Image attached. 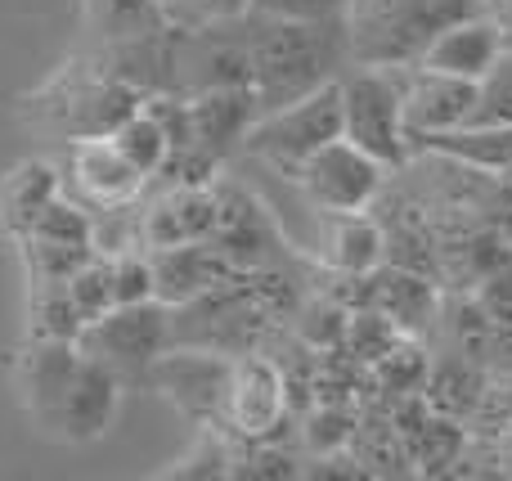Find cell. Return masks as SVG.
I'll return each instance as SVG.
<instances>
[{
    "label": "cell",
    "instance_id": "obj_1",
    "mask_svg": "<svg viewBox=\"0 0 512 481\" xmlns=\"http://www.w3.org/2000/svg\"><path fill=\"white\" fill-rule=\"evenodd\" d=\"M122 378L77 338H27L14 360V396L45 441L95 446L122 410Z\"/></svg>",
    "mask_w": 512,
    "mask_h": 481
},
{
    "label": "cell",
    "instance_id": "obj_2",
    "mask_svg": "<svg viewBox=\"0 0 512 481\" xmlns=\"http://www.w3.org/2000/svg\"><path fill=\"white\" fill-rule=\"evenodd\" d=\"M243 32H248V86L261 113L337 81V68L351 59L346 18L301 23L243 9Z\"/></svg>",
    "mask_w": 512,
    "mask_h": 481
},
{
    "label": "cell",
    "instance_id": "obj_3",
    "mask_svg": "<svg viewBox=\"0 0 512 481\" xmlns=\"http://www.w3.org/2000/svg\"><path fill=\"white\" fill-rule=\"evenodd\" d=\"M477 0H351V63L409 68L441 27L477 14Z\"/></svg>",
    "mask_w": 512,
    "mask_h": 481
},
{
    "label": "cell",
    "instance_id": "obj_4",
    "mask_svg": "<svg viewBox=\"0 0 512 481\" xmlns=\"http://www.w3.org/2000/svg\"><path fill=\"white\" fill-rule=\"evenodd\" d=\"M342 95V140L378 158L387 171L409 162V131H405V68H369L355 63V72L337 77Z\"/></svg>",
    "mask_w": 512,
    "mask_h": 481
},
{
    "label": "cell",
    "instance_id": "obj_5",
    "mask_svg": "<svg viewBox=\"0 0 512 481\" xmlns=\"http://www.w3.org/2000/svg\"><path fill=\"white\" fill-rule=\"evenodd\" d=\"M77 342L99 365L113 369L122 378V387H144L149 369L176 347V320H171V306L149 297V302L113 306L99 320L81 324Z\"/></svg>",
    "mask_w": 512,
    "mask_h": 481
},
{
    "label": "cell",
    "instance_id": "obj_6",
    "mask_svg": "<svg viewBox=\"0 0 512 481\" xmlns=\"http://www.w3.org/2000/svg\"><path fill=\"white\" fill-rule=\"evenodd\" d=\"M337 135H342V95H337V81H328L310 95L256 113L252 131L243 135V153L292 176L319 144L337 140Z\"/></svg>",
    "mask_w": 512,
    "mask_h": 481
},
{
    "label": "cell",
    "instance_id": "obj_7",
    "mask_svg": "<svg viewBox=\"0 0 512 481\" xmlns=\"http://www.w3.org/2000/svg\"><path fill=\"white\" fill-rule=\"evenodd\" d=\"M387 176L391 171L378 158H369L364 149H355L351 140L337 135V140L319 144L288 180H297L306 203L324 216V212H369L378 203Z\"/></svg>",
    "mask_w": 512,
    "mask_h": 481
},
{
    "label": "cell",
    "instance_id": "obj_8",
    "mask_svg": "<svg viewBox=\"0 0 512 481\" xmlns=\"http://www.w3.org/2000/svg\"><path fill=\"white\" fill-rule=\"evenodd\" d=\"M63 185L86 212H113V207H135L149 176L117 149L113 135H77L68 140Z\"/></svg>",
    "mask_w": 512,
    "mask_h": 481
},
{
    "label": "cell",
    "instance_id": "obj_9",
    "mask_svg": "<svg viewBox=\"0 0 512 481\" xmlns=\"http://www.w3.org/2000/svg\"><path fill=\"white\" fill-rule=\"evenodd\" d=\"M288 414V387L283 374L270 356H234L230 360V378H225V405H221V423L243 441H270L283 428Z\"/></svg>",
    "mask_w": 512,
    "mask_h": 481
},
{
    "label": "cell",
    "instance_id": "obj_10",
    "mask_svg": "<svg viewBox=\"0 0 512 481\" xmlns=\"http://www.w3.org/2000/svg\"><path fill=\"white\" fill-rule=\"evenodd\" d=\"M230 360L234 356H221V351H180V347H171L167 356L149 369V383L158 387L185 419H194L198 428H207V423H221Z\"/></svg>",
    "mask_w": 512,
    "mask_h": 481
},
{
    "label": "cell",
    "instance_id": "obj_11",
    "mask_svg": "<svg viewBox=\"0 0 512 481\" xmlns=\"http://www.w3.org/2000/svg\"><path fill=\"white\" fill-rule=\"evenodd\" d=\"M149 261H153V297L162 306H171V311L194 306L207 293H221L234 279V261L212 239L158 248V252H149Z\"/></svg>",
    "mask_w": 512,
    "mask_h": 481
},
{
    "label": "cell",
    "instance_id": "obj_12",
    "mask_svg": "<svg viewBox=\"0 0 512 481\" xmlns=\"http://www.w3.org/2000/svg\"><path fill=\"white\" fill-rule=\"evenodd\" d=\"M216 221H221V194L212 185H167L149 203V212H140L144 252L203 243L216 234Z\"/></svg>",
    "mask_w": 512,
    "mask_h": 481
},
{
    "label": "cell",
    "instance_id": "obj_13",
    "mask_svg": "<svg viewBox=\"0 0 512 481\" xmlns=\"http://www.w3.org/2000/svg\"><path fill=\"white\" fill-rule=\"evenodd\" d=\"M185 104H189V144L212 153L216 162L234 158L243 149V135L252 131L256 113H261L252 86L194 90V95H185Z\"/></svg>",
    "mask_w": 512,
    "mask_h": 481
},
{
    "label": "cell",
    "instance_id": "obj_14",
    "mask_svg": "<svg viewBox=\"0 0 512 481\" xmlns=\"http://www.w3.org/2000/svg\"><path fill=\"white\" fill-rule=\"evenodd\" d=\"M504 45H508L504 41V27L477 9V14L454 18L450 27H441V32L423 45V54L414 59V68H432V72H445V77L477 81L481 72L499 59V50H504Z\"/></svg>",
    "mask_w": 512,
    "mask_h": 481
},
{
    "label": "cell",
    "instance_id": "obj_15",
    "mask_svg": "<svg viewBox=\"0 0 512 481\" xmlns=\"http://www.w3.org/2000/svg\"><path fill=\"white\" fill-rule=\"evenodd\" d=\"M472 95L477 81L463 77H445L432 68H405V131L414 135H432V131H454L468 122L472 113Z\"/></svg>",
    "mask_w": 512,
    "mask_h": 481
},
{
    "label": "cell",
    "instance_id": "obj_16",
    "mask_svg": "<svg viewBox=\"0 0 512 481\" xmlns=\"http://www.w3.org/2000/svg\"><path fill=\"white\" fill-rule=\"evenodd\" d=\"M319 257L337 275H373L387 261V234L369 212H324L319 230Z\"/></svg>",
    "mask_w": 512,
    "mask_h": 481
},
{
    "label": "cell",
    "instance_id": "obj_17",
    "mask_svg": "<svg viewBox=\"0 0 512 481\" xmlns=\"http://www.w3.org/2000/svg\"><path fill=\"white\" fill-rule=\"evenodd\" d=\"M409 149L436 153V158L454 162V167H463V171L499 180L512 167V126H454V131L414 135Z\"/></svg>",
    "mask_w": 512,
    "mask_h": 481
},
{
    "label": "cell",
    "instance_id": "obj_18",
    "mask_svg": "<svg viewBox=\"0 0 512 481\" xmlns=\"http://www.w3.org/2000/svg\"><path fill=\"white\" fill-rule=\"evenodd\" d=\"M59 185V171L41 158H27L5 171V180H0V225H5L9 239L32 230L36 216L59 198Z\"/></svg>",
    "mask_w": 512,
    "mask_h": 481
},
{
    "label": "cell",
    "instance_id": "obj_19",
    "mask_svg": "<svg viewBox=\"0 0 512 481\" xmlns=\"http://www.w3.org/2000/svg\"><path fill=\"white\" fill-rule=\"evenodd\" d=\"M81 5H86V27L99 45L144 41V36L171 27L162 14V0H81Z\"/></svg>",
    "mask_w": 512,
    "mask_h": 481
},
{
    "label": "cell",
    "instance_id": "obj_20",
    "mask_svg": "<svg viewBox=\"0 0 512 481\" xmlns=\"http://www.w3.org/2000/svg\"><path fill=\"white\" fill-rule=\"evenodd\" d=\"M108 135H113V144H117V149H122L126 158H131L149 180L158 176L162 167H167V158H171V135H167V126H162L158 117L144 108V99H140V108H135V113H126Z\"/></svg>",
    "mask_w": 512,
    "mask_h": 481
},
{
    "label": "cell",
    "instance_id": "obj_21",
    "mask_svg": "<svg viewBox=\"0 0 512 481\" xmlns=\"http://www.w3.org/2000/svg\"><path fill=\"white\" fill-rule=\"evenodd\" d=\"M234 464H239V455H234L230 446H225V437L216 432V423H207L203 432H198V441L185 450L180 459H171L162 473L153 477H167V481H221V477H234Z\"/></svg>",
    "mask_w": 512,
    "mask_h": 481
},
{
    "label": "cell",
    "instance_id": "obj_22",
    "mask_svg": "<svg viewBox=\"0 0 512 481\" xmlns=\"http://www.w3.org/2000/svg\"><path fill=\"white\" fill-rule=\"evenodd\" d=\"M463 126H512V45H504L499 59L477 77L472 113Z\"/></svg>",
    "mask_w": 512,
    "mask_h": 481
},
{
    "label": "cell",
    "instance_id": "obj_23",
    "mask_svg": "<svg viewBox=\"0 0 512 481\" xmlns=\"http://www.w3.org/2000/svg\"><path fill=\"white\" fill-rule=\"evenodd\" d=\"M248 9V0H162V14L171 27H207Z\"/></svg>",
    "mask_w": 512,
    "mask_h": 481
},
{
    "label": "cell",
    "instance_id": "obj_24",
    "mask_svg": "<svg viewBox=\"0 0 512 481\" xmlns=\"http://www.w3.org/2000/svg\"><path fill=\"white\" fill-rule=\"evenodd\" d=\"M252 14L270 18H301V23H324V18H346L351 0H248Z\"/></svg>",
    "mask_w": 512,
    "mask_h": 481
},
{
    "label": "cell",
    "instance_id": "obj_25",
    "mask_svg": "<svg viewBox=\"0 0 512 481\" xmlns=\"http://www.w3.org/2000/svg\"><path fill=\"white\" fill-rule=\"evenodd\" d=\"M499 180H504V189L512 194V167H508V171H504V176H499Z\"/></svg>",
    "mask_w": 512,
    "mask_h": 481
}]
</instances>
